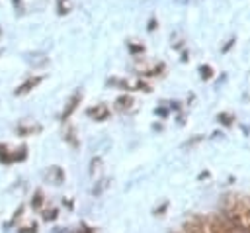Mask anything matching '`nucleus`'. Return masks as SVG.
I'll return each instance as SVG.
<instances>
[{"label": "nucleus", "mask_w": 250, "mask_h": 233, "mask_svg": "<svg viewBox=\"0 0 250 233\" xmlns=\"http://www.w3.org/2000/svg\"><path fill=\"white\" fill-rule=\"evenodd\" d=\"M88 116L94 117L96 121H104V119H107V116H109V108H107L105 104H98L96 108H88Z\"/></svg>", "instance_id": "obj_4"}, {"label": "nucleus", "mask_w": 250, "mask_h": 233, "mask_svg": "<svg viewBox=\"0 0 250 233\" xmlns=\"http://www.w3.org/2000/svg\"><path fill=\"white\" fill-rule=\"evenodd\" d=\"M41 80H43V76H31V78H27L25 82H21V84L14 90V96H25V94L31 92L35 86H39Z\"/></svg>", "instance_id": "obj_2"}, {"label": "nucleus", "mask_w": 250, "mask_h": 233, "mask_svg": "<svg viewBox=\"0 0 250 233\" xmlns=\"http://www.w3.org/2000/svg\"><path fill=\"white\" fill-rule=\"evenodd\" d=\"M41 204V192H37V196H35V202H33V206H39Z\"/></svg>", "instance_id": "obj_9"}, {"label": "nucleus", "mask_w": 250, "mask_h": 233, "mask_svg": "<svg viewBox=\"0 0 250 233\" xmlns=\"http://www.w3.org/2000/svg\"><path fill=\"white\" fill-rule=\"evenodd\" d=\"M199 72H201V78H203V80H209V78L213 76V69H211L209 65H201V67H199Z\"/></svg>", "instance_id": "obj_8"}, {"label": "nucleus", "mask_w": 250, "mask_h": 233, "mask_svg": "<svg viewBox=\"0 0 250 233\" xmlns=\"http://www.w3.org/2000/svg\"><path fill=\"white\" fill-rule=\"evenodd\" d=\"M178 2H186V0H178Z\"/></svg>", "instance_id": "obj_10"}, {"label": "nucleus", "mask_w": 250, "mask_h": 233, "mask_svg": "<svg viewBox=\"0 0 250 233\" xmlns=\"http://www.w3.org/2000/svg\"><path fill=\"white\" fill-rule=\"evenodd\" d=\"M80 100H82V92H80V90H76V92H74V94L68 98L66 108H64V110H62V114H61V119H62V121H66V119L72 116V112L76 110V106L80 104Z\"/></svg>", "instance_id": "obj_3"}, {"label": "nucleus", "mask_w": 250, "mask_h": 233, "mask_svg": "<svg viewBox=\"0 0 250 233\" xmlns=\"http://www.w3.org/2000/svg\"><path fill=\"white\" fill-rule=\"evenodd\" d=\"M225 217L238 229L250 233V202L242 196H227L223 202Z\"/></svg>", "instance_id": "obj_1"}, {"label": "nucleus", "mask_w": 250, "mask_h": 233, "mask_svg": "<svg viewBox=\"0 0 250 233\" xmlns=\"http://www.w3.org/2000/svg\"><path fill=\"white\" fill-rule=\"evenodd\" d=\"M72 10V0H57V14L59 16H66Z\"/></svg>", "instance_id": "obj_5"}, {"label": "nucleus", "mask_w": 250, "mask_h": 233, "mask_svg": "<svg viewBox=\"0 0 250 233\" xmlns=\"http://www.w3.org/2000/svg\"><path fill=\"white\" fill-rule=\"evenodd\" d=\"M115 104H117L119 110H129L131 104H133V98H131V96H121V98H117Z\"/></svg>", "instance_id": "obj_7"}, {"label": "nucleus", "mask_w": 250, "mask_h": 233, "mask_svg": "<svg viewBox=\"0 0 250 233\" xmlns=\"http://www.w3.org/2000/svg\"><path fill=\"white\" fill-rule=\"evenodd\" d=\"M41 129V125H37V123H21V125H18V131L20 133H23V135H31V133H35V131H39Z\"/></svg>", "instance_id": "obj_6"}]
</instances>
